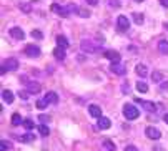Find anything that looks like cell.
I'll return each mask as SVG.
<instances>
[{"label": "cell", "instance_id": "cell-1", "mask_svg": "<svg viewBox=\"0 0 168 151\" xmlns=\"http://www.w3.org/2000/svg\"><path fill=\"white\" fill-rule=\"evenodd\" d=\"M138 115H140V111H138L137 106H133V105H123V116L127 120H137L138 118Z\"/></svg>", "mask_w": 168, "mask_h": 151}, {"label": "cell", "instance_id": "cell-2", "mask_svg": "<svg viewBox=\"0 0 168 151\" xmlns=\"http://www.w3.org/2000/svg\"><path fill=\"white\" fill-rule=\"evenodd\" d=\"M18 68V60L17 58H8V60H5L2 63V73H5L7 70L8 71H15Z\"/></svg>", "mask_w": 168, "mask_h": 151}, {"label": "cell", "instance_id": "cell-3", "mask_svg": "<svg viewBox=\"0 0 168 151\" xmlns=\"http://www.w3.org/2000/svg\"><path fill=\"white\" fill-rule=\"evenodd\" d=\"M23 83L27 85V90H28V93H38V91L42 90V86L40 83H37V81H30V80H27V76H23V78H20Z\"/></svg>", "mask_w": 168, "mask_h": 151}, {"label": "cell", "instance_id": "cell-4", "mask_svg": "<svg viewBox=\"0 0 168 151\" xmlns=\"http://www.w3.org/2000/svg\"><path fill=\"white\" fill-rule=\"evenodd\" d=\"M80 47H82V50H83L85 53H95L98 50V47L97 45H93V42L92 40H82V43H80Z\"/></svg>", "mask_w": 168, "mask_h": 151}, {"label": "cell", "instance_id": "cell-5", "mask_svg": "<svg viewBox=\"0 0 168 151\" xmlns=\"http://www.w3.org/2000/svg\"><path fill=\"white\" fill-rule=\"evenodd\" d=\"M145 135H147V138H150V140H160V138H161L160 130H156L155 126H147Z\"/></svg>", "mask_w": 168, "mask_h": 151}, {"label": "cell", "instance_id": "cell-6", "mask_svg": "<svg viewBox=\"0 0 168 151\" xmlns=\"http://www.w3.org/2000/svg\"><path fill=\"white\" fill-rule=\"evenodd\" d=\"M40 53H42V50L38 47H35V45H27L25 47V55L30 57V58H38Z\"/></svg>", "mask_w": 168, "mask_h": 151}, {"label": "cell", "instance_id": "cell-7", "mask_svg": "<svg viewBox=\"0 0 168 151\" xmlns=\"http://www.w3.org/2000/svg\"><path fill=\"white\" fill-rule=\"evenodd\" d=\"M8 33H10V37L15 38V40H23V38H25V33H23V30L20 27H12L10 30H8Z\"/></svg>", "mask_w": 168, "mask_h": 151}, {"label": "cell", "instance_id": "cell-8", "mask_svg": "<svg viewBox=\"0 0 168 151\" xmlns=\"http://www.w3.org/2000/svg\"><path fill=\"white\" fill-rule=\"evenodd\" d=\"M52 12H55L57 15H60V17H63V18L70 15L68 8H67V7H60L58 3H54V5H52Z\"/></svg>", "mask_w": 168, "mask_h": 151}, {"label": "cell", "instance_id": "cell-9", "mask_svg": "<svg viewBox=\"0 0 168 151\" xmlns=\"http://www.w3.org/2000/svg\"><path fill=\"white\" fill-rule=\"evenodd\" d=\"M135 101H137V103H140L143 108H145L147 111H150V113H155V111H156V105L152 103V101H145V100H140V98H137Z\"/></svg>", "mask_w": 168, "mask_h": 151}, {"label": "cell", "instance_id": "cell-10", "mask_svg": "<svg viewBox=\"0 0 168 151\" xmlns=\"http://www.w3.org/2000/svg\"><path fill=\"white\" fill-rule=\"evenodd\" d=\"M110 71L112 73H115V75H125L127 73V68H125L122 63H112V66H110Z\"/></svg>", "mask_w": 168, "mask_h": 151}, {"label": "cell", "instance_id": "cell-11", "mask_svg": "<svg viewBox=\"0 0 168 151\" xmlns=\"http://www.w3.org/2000/svg\"><path fill=\"white\" fill-rule=\"evenodd\" d=\"M117 25H118L120 30H128V27H130V20H128V17L120 15L117 18Z\"/></svg>", "mask_w": 168, "mask_h": 151}, {"label": "cell", "instance_id": "cell-12", "mask_svg": "<svg viewBox=\"0 0 168 151\" xmlns=\"http://www.w3.org/2000/svg\"><path fill=\"white\" fill-rule=\"evenodd\" d=\"M105 57H107L108 60H112V63H120V60H122L120 53L115 52V50H107V52H105Z\"/></svg>", "mask_w": 168, "mask_h": 151}, {"label": "cell", "instance_id": "cell-13", "mask_svg": "<svg viewBox=\"0 0 168 151\" xmlns=\"http://www.w3.org/2000/svg\"><path fill=\"white\" fill-rule=\"evenodd\" d=\"M44 100H45L49 105H57V103H58V95H57L55 91H49V93H45Z\"/></svg>", "mask_w": 168, "mask_h": 151}, {"label": "cell", "instance_id": "cell-14", "mask_svg": "<svg viewBox=\"0 0 168 151\" xmlns=\"http://www.w3.org/2000/svg\"><path fill=\"white\" fill-rule=\"evenodd\" d=\"M88 113L93 116V118H102V108L98 105H90L88 106Z\"/></svg>", "mask_w": 168, "mask_h": 151}, {"label": "cell", "instance_id": "cell-15", "mask_svg": "<svg viewBox=\"0 0 168 151\" xmlns=\"http://www.w3.org/2000/svg\"><path fill=\"white\" fill-rule=\"evenodd\" d=\"M110 126H112V121H110V118H107V116L98 118V128L100 130H108Z\"/></svg>", "mask_w": 168, "mask_h": 151}, {"label": "cell", "instance_id": "cell-16", "mask_svg": "<svg viewBox=\"0 0 168 151\" xmlns=\"http://www.w3.org/2000/svg\"><path fill=\"white\" fill-rule=\"evenodd\" d=\"M54 57H55L58 62L65 60V57H67V53H65V48H62V47H57L55 50H54Z\"/></svg>", "mask_w": 168, "mask_h": 151}, {"label": "cell", "instance_id": "cell-17", "mask_svg": "<svg viewBox=\"0 0 168 151\" xmlns=\"http://www.w3.org/2000/svg\"><path fill=\"white\" fill-rule=\"evenodd\" d=\"M158 50L163 55H168V40H160L158 42Z\"/></svg>", "mask_w": 168, "mask_h": 151}, {"label": "cell", "instance_id": "cell-18", "mask_svg": "<svg viewBox=\"0 0 168 151\" xmlns=\"http://www.w3.org/2000/svg\"><path fill=\"white\" fill-rule=\"evenodd\" d=\"M2 98H3L5 103H12V101H13V93L10 90H3L2 91Z\"/></svg>", "mask_w": 168, "mask_h": 151}, {"label": "cell", "instance_id": "cell-19", "mask_svg": "<svg viewBox=\"0 0 168 151\" xmlns=\"http://www.w3.org/2000/svg\"><path fill=\"white\" fill-rule=\"evenodd\" d=\"M135 71H137V75H140L142 78H143V76H147L148 68H147L145 65H142V63H140V65H137V66H135Z\"/></svg>", "mask_w": 168, "mask_h": 151}, {"label": "cell", "instance_id": "cell-20", "mask_svg": "<svg viewBox=\"0 0 168 151\" xmlns=\"http://www.w3.org/2000/svg\"><path fill=\"white\" fill-rule=\"evenodd\" d=\"M55 40H57V47H62V48H67V47H68V40H67L63 35H58Z\"/></svg>", "mask_w": 168, "mask_h": 151}, {"label": "cell", "instance_id": "cell-21", "mask_svg": "<svg viewBox=\"0 0 168 151\" xmlns=\"http://www.w3.org/2000/svg\"><path fill=\"white\" fill-rule=\"evenodd\" d=\"M18 140H20L22 143H32V141L35 140V135L33 133H25V135H22Z\"/></svg>", "mask_w": 168, "mask_h": 151}, {"label": "cell", "instance_id": "cell-22", "mask_svg": "<svg viewBox=\"0 0 168 151\" xmlns=\"http://www.w3.org/2000/svg\"><path fill=\"white\" fill-rule=\"evenodd\" d=\"M12 125H13V126L23 125V120H22V116L18 115V113H13V115H12Z\"/></svg>", "mask_w": 168, "mask_h": 151}, {"label": "cell", "instance_id": "cell-23", "mask_svg": "<svg viewBox=\"0 0 168 151\" xmlns=\"http://www.w3.org/2000/svg\"><path fill=\"white\" fill-rule=\"evenodd\" d=\"M37 130H38V133H40V136H49L50 135V130H49V126H47L45 123H42Z\"/></svg>", "mask_w": 168, "mask_h": 151}, {"label": "cell", "instance_id": "cell-24", "mask_svg": "<svg viewBox=\"0 0 168 151\" xmlns=\"http://www.w3.org/2000/svg\"><path fill=\"white\" fill-rule=\"evenodd\" d=\"M133 20H135V23H138V25H142L143 20H145V17H143V13L135 12V13H133Z\"/></svg>", "mask_w": 168, "mask_h": 151}, {"label": "cell", "instance_id": "cell-25", "mask_svg": "<svg viewBox=\"0 0 168 151\" xmlns=\"http://www.w3.org/2000/svg\"><path fill=\"white\" fill-rule=\"evenodd\" d=\"M137 90L140 91V93H147V91H148V85L145 83V81H138V83H137Z\"/></svg>", "mask_w": 168, "mask_h": 151}, {"label": "cell", "instance_id": "cell-26", "mask_svg": "<svg viewBox=\"0 0 168 151\" xmlns=\"http://www.w3.org/2000/svg\"><path fill=\"white\" fill-rule=\"evenodd\" d=\"M161 78H163V75H161L160 71H153V75H152V80H153V81H156V83H161V81H163Z\"/></svg>", "mask_w": 168, "mask_h": 151}, {"label": "cell", "instance_id": "cell-27", "mask_svg": "<svg viewBox=\"0 0 168 151\" xmlns=\"http://www.w3.org/2000/svg\"><path fill=\"white\" fill-rule=\"evenodd\" d=\"M33 126H35V123H33L32 120H28V118H27V120H23V128H25L27 131H30V130L33 128Z\"/></svg>", "mask_w": 168, "mask_h": 151}, {"label": "cell", "instance_id": "cell-28", "mask_svg": "<svg viewBox=\"0 0 168 151\" xmlns=\"http://www.w3.org/2000/svg\"><path fill=\"white\" fill-rule=\"evenodd\" d=\"M10 146H12V143H10V141H7V140H2V143H0V149H2V151H7V149H10Z\"/></svg>", "mask_w": 168, "mask_h": 151}, {"label": "cell", "instance_id": "cell-29", "mask_svg": "<svg viewBox=\"0 0 168 151\" xmlns=\"http://www.w3.org/2000/svg\"><path fill=\"white\" fill-rule=\"evenodd\" d=\"M67 8H68L70 13H80V8L77 7L75 3H68V5H67Z\"/></svg>", "mask_w": 168, "mask_h": 151}, {"label": "cell", "instance_id": "cell-30", "mask_svg": "<svg viewBox=\"0 0 168 151\" xmlns=\"http://www.w3.org/2000/svg\"><path fill=\"white\" fill-rule=\"evenodd\" d=\"M20 10H23L25 13H30L32 12V5L30 3H20Z\"/></svg>", "mask_w": 168, "mask_h": 151}, {"label": "cell", "instance_id": "cell-31", "mask_svg": "<svg viewBox=\"0 0 168 151\" xmlns=\"http://www.w3.org/2000/svg\"><path fill=\"white\" fill-rule=\"evenodd\" d=\"M49 106V103H47L45 100H37V108L38 110H44V108H47Z\"/></svg>", "mask_w": 168, "mask_h": 151}, {"label": "cell", "instance_id": "cell-32", "mask_svg": "<svg viewBox=\"0 0 168 151\" xmlns=\"http://www.w3.org/2000/svg\"><path fill=\"white\" fill-rule=\"evenodd\" d=\"M32 37L37 38V40H42V38H44V33H42L40 30H32Z\"/></svg>", "mask_w": 168, "mask_h": 151}, {"label": "cell", "instance_id": "cell-33", "mask_svg": "<svg viewBox=\"0 0 168 151\" xmlns=\"http://www.w3.org/2000/svg\"><path fill=\"white\" fill-rule=\"evenodd\" d=\"M103 144H105V148H107L108 151H113V149H115V146H113V143H112L110 140H105V143H103Z\"/></svg>", "mask_w": 168, "mask_h": 151}, {"label": "cell", "instance_id": "cell-34", "mask_svg": "<svg viewBox=\"0 0 168 151\" xmlns=\"http://www.w3.org/2000/svg\"><path fill=\"white\" fill-rule=\"evenodd\" d=\"M18 96H20L22 100H27V98H28V90H23V91H20V93H18Z\"/></svg>", "mask_w": 168, "mask_h": 151}, {"label": "cell", "instance_id": "cell-35", "mask_svg": "<svg viewBox=\"0 0 168 151\" xmlns=\"http://www.w3.org/2000/svg\"><path fill=\"white\" fill-rule=\"evenodd\" d=\"M160 90L161 91H168V81H161V83H160Z\"/></svg>", "mask_w": 168, "mask_h": 151}, {"label": "cell", "instance_id": "cell-36", "mask_svg": "<svg viewBox=\"0 0 168 151\" xmlns=\"http://www.w3.org/2000/svg\"><path fill=\"white\" fill-rule=\"evenodd\" d=\"M38 120H40L42 123H47V121H49L50 118H49V116H47V115H40V116H38Z\"/></svg>", "mask_w": 168, "mask_h": 151}, {"label": "cell", "instance_id": "cell-37", "mask_svg": "<svg viewBox=\"0 0 168 151\" xmlns=\"http://www.w3.org/2000/svg\"><path fill=\"white\" fill-rule=\"evenodd\" d=\"M78 15L83 17V18H87V17H90V13H88L87 10H82V8H80V13H78Z\"/></svg>", "mask_w": 168, "mask_h": 151}, {"label": "cell", "instance_id": "cell-38", "mask_svg": "<svg viewBox=\"0 0 168 151\" xmlns=\"http://www.w3.org/2000/svg\"><path fill=\"white\" fill-rule=\"evenodd\" d=\"M125 151H138V149H137V146H132L130 144V146H127V148H125Z\"/></svg>", "mask_w": 168, "mask_h": 151}, {"label": "cell", "instance_id": "cell-39", "mask_svg": "<svg viewBox=\"0 0 168 151\" xmlns=\"http://www.w3.org/2000/svg\"><path fill=\"white\" fill-rule=\"evenodd\" d=\"M87 3H90V5H97L98 0H87Z\"/></svg>", "mask_w": 168, "mask_h": 151}, {"label": "cell", "instance_id": "cell-40", "mask_svg": "<svg viewBox=\"0 0 168 151\" xmlns=\"http://www.w3.org/2000/svg\"><path fill=\"white\" fill-rule=\"evenodd\" d=\"M160 3H161L163 7H166V8H168V0H160Z\"/></svg>", "mask_w": 168, "mask_h": 151}, {"label": "cell", "instance_id": "cell-41", "mask_svg": "<svg viewBox=\"0 0 168 151\" xmlns=\"http://www.w3.org/2000/svg\"><path fill=\"white\" fill-rule=\"evenodd\" d=\"M110 5H112V7H120V3L118 2H113V0H112V2H110Z\"/></svg>", "mask_w": 168, "mask_h": 151}, {"label": "cell", "instance_id": "cell-42", "mask_svg": "<svg viewBox=\"0 0 168 151\" xmlns=\"http://www.w3.org/2000/svg\"><path fill=\"white\" fill-rule=\"evenodd\" d=\"M122 90L125 91V93H127V91H128V90H130V86H127V85H123V86H122Z\"/></svg>", "mask_w": 168, "mask_h": 151}, {"label": "cell", "instance_id": "cell-43", "mask_svg": "<svg viewBox=\"0 0 168 151\" xmlns=\"http://www.w3.org/2000/svg\"><path fill=\"white\" fill-rule=\"evenodd\" d=\"M163 121H165V123H166V125H168V113H166V115H165V116H163Z\"/></svg>", "mask_w": 168, "mask_h": 151}, {"label": "cell", "instance_id": "cell-44", "mask_svg": "<svg viewBox=\"0 0 168 151\" xmlns=\"http://www.w3.org/2000/svg\"><path fill=\"white\" fill-rule=\"evenodd\" d=\"M135 2H143V0H135Z\"/></svg>", "mask_w": 168, "mask_h": 151}]
</instances>
